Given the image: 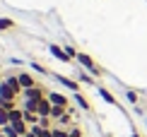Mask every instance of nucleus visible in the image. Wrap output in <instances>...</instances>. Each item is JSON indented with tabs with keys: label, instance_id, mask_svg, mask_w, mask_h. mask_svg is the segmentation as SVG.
I'll use <instances>...</instances> for the list:
<instances>
[{
	"label": "nucleus",
	"instance_id": "1",
	"mask_svg": "<svg viewBox=\"0 0 147 137\" xmlns=\"http://www.w3.org/2000/svg\"><path fill=\"white\" fill-rule=\"evenodd\" d=\"M75 60H77L80 65H84V67H87V72H92L94 77H101V75H104V70H101V67H99V65L94 63V60L89 58L87 53H77V58H75Z\"/></svg>",
	"mask_w": 147,
	"mask_h": 137
},
{
	"label": "nucleus",
	"instance_id": "2",
	"mask_svg": "<svg viewBox=\"0 0 147 137\" xmlns=\"http://www.w3.org/2000/svg\"><path fill=\"white\" fill-rule=\"evenodd\" d=\"M48 51H51V55H53V58H58L60 60V63H70V55L68 53H65V48L63 46H56V43H51V46H48Z\"/></svg>",
	"mask_w": 147,
	"mask_h": 137
},
{
	"label": "nucleus",
	"instance_id": "3",
	"mask_svg": "<svg viewBox=\"0 0 147 137\" xmlns=\"http://www.w3.org/2000/svg\"><path fill=\"white\" fill-rule=\"evenodd\" d=\"M17 94L10 89V84L5 82V79H0V101H15Z\"/></svg>",
	"mask_w": 147,
	"mask_h": 137
},
{
	"label": "nucleus",
	"instance_id": "4",
	"mask_svg": "<svg viewBox=\"0 0 147 137\" xmlns=\"http://www.w3.org/2000/svg\"><path fill=\"white\" fill-rule=\"evenodd\" d=\"M46 94H44V89L41 87H32V89H24L22 91V99H34V101H41Z\"/></svg>",
	"mask_w": 147,
	"mask_h": 137
},
{
	"label": "nucleus",
	"instance_id": "5",
	"mask_svg": "<svg viewBox=\"0 0 147 137\" xmlns=\"http://www.w3.org/2000/svg\"><path fill=\"white\" fill-rule=\"evenodd\" d=\"M48 101H51L53 106H65V108H68V96L65 94H58V91H48Z\"/></svg>",
	"mask_w": 147,
	"mask_h": 137
},
{
	"label": "nucleus",
	"instance_id": "6",
	"mask_svg": "<svg viewBox=\"0 0 147 137\" xmlns=\"http://www.w3.org/2000/svg\"><path fill=\"white\" fill-rule=\"evenodd\" d=\"M51 111H53V103L48 101V96H44L39 101V116L41 118H51Z\"/></svg>",
	"mask_w": 147,
	"mask_h": 137
},
{
	"label": "nucleus",
	"instance_id": "7",
	"mask_svg": "<svg viewBox=\"0 0 147 137\" xmlns=\"http://www.w3.org/2000/svg\"><path fill=\"white\" fill-rule=\"evenodd\" d=\"M17 79H20L22 89H32V87H36L34 77H32V75H29V72H20V75H17Z\"/></svg>",
	"mask_w": 147,
	"mask_h": 137
},
{
	"label": "nucleus",
	"instance_id": "8",
	"mask_svg": "<svg viewBox=\"0 0 147 137\" xmlns=\"http://www.w3.org/2000/svg\"><path fill=\"white\" fill-rule=\"evenodd\" d=\"M56 79H58V84L68 87L70 91H80V84L75 82V79H68V77H63V75H56Z\"/></svg>",
	"mask_w": 147,
	"mask_h": 137
},
{
	"label": "nucleus",
	"instance_id": "9",
	"mask_svg": "<svg viewBox=\"0 0 147 137\" xmlns=\"http://www.w3.org/2000/svg\"><path fill=\"white\" fill-rule=\"evenodd\" d=\"M5 82H7V84H10V89H12V91H15V94H17V96H20V94H22V91H24V89H22V84H20V79H17V75H10V77H5Z\"/></svg>",
	"mask_w": 147,
	"mask_h": 137
},
{
	"label": "nucleus",
	"instance_id": "10",
	"mask_svg": "<svg viewBox=\"0 0 147 137\" xmlns=\"http://www.w3.org/2000/svg\"><path fill=\"white\" fill-rule=\"evenodd\" d=\"M22 108L29 111V113H39V101H34V99H24V101H22Z\"/></svg>",
	"mask_w": 147,
	"mask_h": 137
},
{
	"label": "nucleus",
	"instance_id": "11",
	"mask_svg": "<svg viewBox=\"0 0 147 137\" xmlns=\"http://www.w3.org/2000/svg\"><path fill=\"white\" fill-rule=\"evenodd\" d=\"M96 91H99V96L104 99V101H106V103H111V106H116V96L111 94V91H109V89H104V87H99V89H96Z\"/></svg>",
	"mask_w": 147,
	"mask_h": 137
},
{
	"label": "nucleus",
	"instance_id": "12",
	"mask_svg": "<svg viewBox=\"0 0 147 137\" xmlns=\"http://www.w3.org/2000/svg\"><path fill=\"white\" fill-rule=\"evenodd\" d=\"M24 120V111L22 108H12L10 111V125H12V123H22Z\"/></svg>",
	"mask_w": 147,
	"mask_h": 137
},
{
	"label": "nucleus",
	"instance_id": "13",
	"mask_svg": "<svg viewBox=\"0 0 147 137\" xmlns=\"http://www.w3.org/2000/svg\"><path fill=\"white\" fill-rule=\"evenodd\" d=\"M75 103H77L82 111H89V108H92V106H89V101H87V99H84L82 94H80V91H75Z\"/></svg>",
	"mask_w": 147,
	"mask_h": 137
},
{
	"label": "nucleus",
	"instance_id": "14",
	"mask_svg": "<svg viewBox=\"0 0 147 137\" xmlns=\"http://www.w3.org/2000/svg\"><path fill=\"white\" fill-rule=\"evenodd\" d=\"M65 113H68V108H65V106H53V111H51V118H53V120H60V116H65Z\"/></svg>",
	"mask_w": 147,
	"mask_h": 137
},
{
	"label": "nucleus",
	"instance_id": "15",
	"mask_svg": "<svg viewBox=\"0 0 147 137\" xmlns=\"http://www.w3.org/2000/svg\"><path fill=\"white\" fill-rule=\"evenodd\" d=\"M5 29H15V22L7 17H0V32H5Z\"/></svg>",
	"mask_w": 147,
	"mask_h": 137
},
{
	"label": "nucleus",
	"instance_id": "16",
	"mask_svg": "<svg viewBox=\"0 0 147 137\" xmlns=\"http://www.w3.org/2000/svg\"><path fill=\"white\" fill-rule=\"evenodd\" d=\"M0 125H10V111H5V108H0Z\"/></svg>",
	"mask_w": 147,
	"mask_h": 137
},
{
	"label": "nucleus",
	"instance_id": "17",
	"mask_svg": "<svg viewBox=\"0 0 147 137\" xmlns=\"http://www.w3.org/2000/svg\"><path fill=\"white\" fill-rule=\"evenodd\" d=\"M51 132H53V137H68V130H63L60 125H53Z\"/></svg>",
	"mask_w": 147,
	"mask_h": 137
},
{
	"label": "nucleus",
	"instance_id": "18",
	"mask_svg": "<svg viewBox=\"0 0 147 137\" xmlns=\"http://www.w3.org/2000/svg\"><path fill=\"white\" fill-rule=\"evenodd\" d=\"M3 135H5V137H20V132H17L12 125H5V128H3Z\"/></svg>",
	"mask_w": 147,
	"mask_h": 137
},
{
	"label": "nucleus",
	"instance_id": "19",
	"mask_svg": "<svg viewBox=\"0 0 147 137\" xmlns=\"http://www.w3.org/2000/svg\"><path fill=\"white\" fill-rule=\"evenodd\" d=\"M68 137H82V130H80V125H70V128H68Z\"/></svg>",
	"mask_w": 147,
	"mask_h": 137
},
{
	"label": "nucleus",
	"instance_id": "20",
	"mask_svg": "<svg viewBox=\"0 0 147 137\" xmlns=\"http://www.w3.org/2000/svg\"><path fill=\"white\" fill-rule=\"evenodd\" d=\"M39 125H41V128H46V130H51V128H53V123H51V118H39Z\"/></svg>",
	"mask_w": 147,
	"mask_h": 137
},
{
	"label": "nucleus",
	"instance_id": "21",
	"mask_svg": "<svg viewBox=\"0 0 147 137\" xmlns=\"http://www.w3.org/2000/svg\"><path fill=\"white\" fill-rule=\"evenodd\" d=\"M63 48H65V53H68L70 58H77V53H80V51H75V46H63Z\"/></svg>",
	"mask_w": 147,
	"mask_h": 137
},
{
	"label": "nucleus",
	"instance_id": "22",
	"mask_svg": "<svg viewBox=\"0 0 147 137\" xmlns=\"http://www.w3.org/2000/svg\"><path fill=\"white\" fill-rule=\"evenodd\" d=\"M32 70H34V72H39V75H46V67H44V65H39V63H32Z\"/></svg>",
	"mask_w": 147,
	"mask_h": 137
},
{
	"label": "nucleus",
	"instance_id": "23",
	"mask_svg": "<svg viewBox=\"0 0 147 137\" xmlns=\"http://www.w3.org/2000/svg\"><path fill=\"white\" fill-rule=\"evenodd\" d=\"M125 96H128V101H130V103H138V94H135V91H125Z\"/></svg>",
	"mask_w": 147,
	"mask_h": 137
},
{
	"label": "nucleus",
	"instance_id": "24",
	"mask_svg": "<svg viewBox=\"0 0 147 137\" xmlns=\"http://www.w3.org/2000/svg\"><path fill=\"white\" fill-rule=\"evenodd\" d=\"M80 82H84V84H92L94 79L89 77V75H84V72H80Z\"/></svg>",
	"mask_w": 147,
	"mask_h": 137
},
{
	"label": "nucleus",
	"instance_id": "25",
	"mask_svg": "<svg viewBox=\"0 0 147 137\" xmlns=\"http://www.w3.org/2000/svg\"><path fill=\"white\" fill-rule=\"evenodd\" d=\"M133 137H140V135H138V132H133Z\"/></svg>",
	"mask_w": 147,
	"mask_h": 137
},
{
	"label": "nucleus",
	"instance_id": "26",
	"mask_svg": "<svg viewBox=\"0 0 147 137\" xmlns=\"http://www.w3.org/2000/svg\"><path fill=\"white\" fill-rule=\"evenodd\" d=\"M0 135H3V125H0Z\"/></svg>",
	"mask_w": 147,
	"mask_h": 137
},
{
	"label": "nucleus",
	"instance_id": "27",
	"mask_svg": "<svg viewBox=\"0 0 147 137\" xmlns=\"http://www.w3.org/2000/svg\"><path fill=\"white\" fill-rule=\"evenodd\" d=\"M0 137H5V135H0Z\"/></svg>",
	"mask_w": 147,
	"mask_h": 137
}]
</instances>
